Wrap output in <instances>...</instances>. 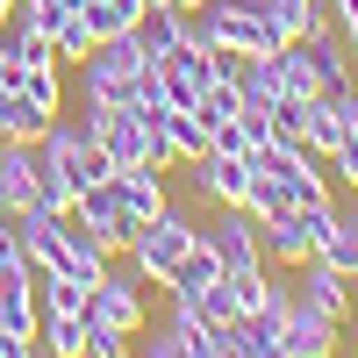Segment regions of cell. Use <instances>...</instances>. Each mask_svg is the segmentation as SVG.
Instances as JSON below:
<instances>
[{
	"label": "cell",
	"mask_w": 358,
	"mask_h": 358,
	"mask_svg": "<svg viewBox=\"0 0 358 358\" xmlns=\"http://www.w3.org/2000/svg\"><path fill=\"white\" fill-rule=\"evenodd\" d=\"M36 308H43V315H86V280H72V273H36Z\"/></svg>",
	"instance_id": "d6986e66"
},
{
	"label": "cell",
	"mask_w": 358,
	"mask_h": 358,
	"mask_svg": "<svg viewBox=\"0 0 358 358\" xmlns=\"http://www.w3.org/2000/svg\"><path fill=\"white\" fill-rule=\"evenodd\" d=\"M194 236H201V222H187L179 208H165V215H151V222H136V229H129V244H122L136 287H165V280H172V265L194 251Z\"/></svg>",
	"instance_id": "7a4b0ae2"
},
{
	"label": "cell",
	"mask_w": 358,
	"mask_h": 358,
	"mask_svg": "<svg viewBox=\"0 0 358 358\" xmlns=\"http://www.w3.org/2000/svg\"><path fill=\"white\" fill-rule=\"evenodd\" d=\"M344 351H358V308L344 315Z\"/></svg>",
	"instance_id": "4316f807"
},
{
	"label": "cell",
	"mask_w": 358,
	"mask_h": 358,
	"mask_svg": "<svg viewBox=\"0 0 358 358\" xmlns=\"http://www.w3.org/2000/svg\"><path fill=\"white\" fill-rule=\"evenodd\" d=\"M86 322H108V330H143V294H136V273H101L86 287Z\"/></svg>",
	"instance_id": "ba28073f"
},
{
	"label": "cell",
	"mask_w": 358,
	"mask_h": 358,
	"mask_svg": "<svg viewBox=\"0 0 358 358\" xmlns=\"http://www.w3.org/2000/svg\"><path fill=\"white\" fill-rule=\"evenodd\" d=\"M158 143H165V165H187L208 151V122L194 108H165V122H158Z\"/></svg>",
	"instance_id": "2e32d148"
},
{
	"label": "cell",
	"mask_w": 358,
	"mask_h": 358,
	"mask_svg": "<svg viewBox=\"0 0 358 358\" xmlns=\"http://www.w3.org/2000/svg\"><path fill=\"white\" fill-rule=\"evenodd\" d=\"M94 122V136H101V151H108V165L122 172V165H158V172H172L165 165V143H158V122L143 108H101V115H86Z\"/></svg>",
	"instance_id": "3957f363"
},
{
	"label": "cell",
	"mask_w": 358,
	"mask_h": 358,
	"mask_svg": "<svg viewBox=\"0 0 358 358\" xmlns=\"http://www.w3.org/2000/svg\"><path fill=\"white\" fill-rule=\"evenodd\" d=\"M0 208L8 215L36 208V143L29 136H0Z\"/></svg>",
	"instance_id": "30bf717a"
},
{
	"label": "cell",
	"mask_w": 358,
	"mask_h": 358,
	"mask_svg": "<svg viewBox=\"0 0 358 358\" xmlns=\"http://www.w3.org/2000/svg\"><path fill=\"white\" fill-rule=\"evenodd\" d=\"M136 43L151 50V65L172 50V43H187V8H143V22H136Z\"/></svg>",
	"instance_id": "e0dca14e"
},
{
	"label": "cell",
	"mask_w": 358,
	"mask_h": 358,
	"mask_svg": "<svg viewBox=\"0 0 358 358\" xmlns=\"http://www.w3.org/2000/svg\"><path fill=\"white\" fill-rule=\"evenodd\" d=\"M301 43H308V57H315L322 94H337V86L358 79V57H351V43H344V29H315V36H301Z\"/></svg>",
	"instance_id": "5bb4252c"
},
{
	"label": "cell",
	"mask_w": 358,
	"mask_h": 358,
	"mask_svg": "<svg viewBox=\"0 0 358 358\" xmlns=\"http://www.w3.org/2000/svg\"><path fill=\"white\" fill-rule=\"evenodd\" d=\"M15 8H22V0H15Z\"/></svg>",
	"instance_id": "4dcf8cb0"
},
{
	"label": "cell",
	"mask_w": 358,
	"mask_h": 358,
	"mask_svg": "<svg viewBox=\"0 0 358 358\" xmlns=\"http://www.w3.org/2000/svg\"><path fill=\"white\" fill-rule=\"evenodd\" d=\"M201 244L222 258V273H236V265H258V215L251 208H215V222H201Z\"/></svg>",
	"instance_id": "52a82bcc"
},
{
	"label": "cell",
	"mask_w": 358,
	"mask_h": 358,
	"mask_svg": "<svg viewBox=\"0 0 358 358\" xmlns=\"http://www.w3.org/2000/svg\"><path fill=\"white\" fill-rule=\"evenodd\" d=\"M187 29L208 43V50H229V57H251V50H280V22L258 8V0H201L187 15Z\"/></svg>",
	"instance_id": "6da1fadb"
},
{
	"label": "cell",
	"mask_w": 358,
	"mask_h": 358,
	"mask_svg": "<svg viewBox=\"0 0 358 358\" xmlns=\"http://www.w3.org/2000/svg\"><path fill=\"white\" fill-rule=\"evenodd\" d=\"M236 108H244V94H236V79H229V72H222L215 86H208V94H201V101H194V115H201V122H208V129H215V122H229V115H236Z\"/></svg>",
	"instance_id": "cb8c5ba5"
},
{
	"label": "cell",
	"mask_w": 358,
	"mask_h": 358,
	"mask_svg": "<svg viewBox=\"0 0 358 358\" xmlns=\"http://www.w3.org/2000/svg\"><path fill=\"white\" fill-rule=\"evenodd\" d=\"M322 8H330L337 29H358V0H322Z\"/></svg>",
	"instance_id": "484cf974"
},
{
	"label": "cell",
	"mask_w": 358,
	"mask_h": 358,
	"mask_svg": "<svg viewBox=\"0 0 358 358\" xmlns=\"http://www.w3.org/2000/svg\"><path fill=\"white\" fill-rule=\"evenodd\" d=\"M79 15L101 29V36H122V29L143 22V0H79Z\"/></svg>",
	"instance_id": "7402d4cb"
},
{
	"label": "cell",
	"mask_w": 358,
	"mask_h": 358,
	"mask_svg": "<svg viewBox=\"0 0 358 358\" xmlns=\"http://www.w3.org/2000/svg\"><path fill=\"white\" fill-rule=\"evenodd\" d=\"M108 187H115V201H122L129 222H151V215H165V208H172L158 165H122V172H108Z\"/></svg>",
	"instance_id": "9c48e42d"
},
{
	"label": "cell",
	"mask_w": 358,
	"mask_h": 358,
	"mask_svg": "<svg viewBox=\"0 0 358 358\" xmlns=\"http://www.w3.org/2000/svg\"><path fill=\"white\" fill-rule=\"evenodd\" d=\"M187 172H194L201 201H215V208H244V194H251V158L215 151V143H208L201 158H187Z\"/></svg>",
	"instance_id": "8992f818"
},
{
	"label": "cell",
	"mask_w": 358,
	"mask_h": 358,
	"mask_svg": "<svg viewBox=\"0 0 358 358\" xmlns=\"http://www.w3.org/2000/svg\"><path fill=\"white\" fill-rule=\"evenodd\" d=\"M0 86H15V94H22L29 108H43V115H57V108H65V79H57V65H15V57H8Z\"/></svg>",
	"instance_id": "9a60e30c"
},
{
	"label": "cell",
	"mask_w": 358,
	"mask_h": 358,
	"mask_svg": "<svg viewBox=\"0 0 358 358\" xmlns=\"http://www.w3.org/2000/svg\"><path fill=\"white\" fill-rule=\"evenodd\" d=\"M43 351L50 358H86V315H43Z\"/></svg>",
	"instance_id": "603a6c76"
},
{
	"label": "cell",
	"mask_w": 358,
	"mask_h": 358,
	"mask_svg": "<svg viewBox=\"0 0 358 358\" xmlns=\"http://www.w3.org/2000/svg\"><path fill=\"white\" fill-rule=\"evenodd\" d=\"M8 15H15V0H0V22H8Z\"/></svg>",
	"instance_id": "f1b7e54d"
},
{
	"label": "cell",
	"mask_w": 358,
	"mask_h": 358,
	"mask_svg": "<svg viewBox=\"0 0 358 358\" xmlns=\"http://www.w3.org/2000/svg\"><path fill=\"white\" fill-rule=\"evenodd\" d=\"M143 8H187V15H194V8H201V0H143Z\"/></svg>",
	"instance_id": "83f0119b"
},
{
	"label": "cell",
	"mask_w": 358,
	"mask_h": 358,
	"mask_svg": "<svg viewBox=\"0 0 358 358\" xmlns=\"http://www.w3.org/2000/svg\"><path fill=\"white\" fill-rule=\"evenodd\" d=\"M43 122H50L43 108H29L15 86H0V136H29V143H36V136H43Z\"/></svg>",
	"instance_id": "44dd1931"
},
{
	"label": "cell",
	"mask_w": 358,
	"mask_h": 358,
	"mask_svg": "<svg viewBox=\"0 0 358 358\" xmlns=\"http://www.w3.org/2000/svg\"><path fill=\"white\" fill-rule=\"evenodd\" d=\"M151 358H215V344H208V330L187 315V308H172L158 330H151V344H143Z\"/></svg>",
	"instance_id": "4fadbf2b"
},
{
	"label": "cell",
	"mask_w": 358,
	"mask_h": 358,
	"mask_svg": "<svg viewBox=\"0 0 358 358\" xmlns=\"http://www.w3.org/2000/svg\"><path fill=\"white\" fill-rule=\"evenodd\" d=\"M258 251L265 265H301L315 244H308V222H301V208H287V215H265L258 222Z\"/></svg>",
	"instance_id": "8fae6325"
},
{
	"label": "cell",
	"mask_w": 358,
	"mask_h": 358,
	"mask_svg": "<svg viewBox=\"0 0 358 358\" xmlns=\"http://www.w3.org/2000/svg\"><path fill=\"white\" fill-rule=\"evenodd\" d=\"M344 351V322L322 315L315 301H301V294L287 287V315H280V358H330Z\"/></svg>",
	"instance_id": "5b68a950"
},
{
	"label": "cell",
	"mask_w": 358,
	"mask_h": 358,
	"mask_svg": "<svg viewBox=\"0 0 358 358\" xmlns=\"http://www.w3.org/2000/svg\"><path fill=\"white\" fill-rule=\"evenodd\" d=\"M258 8L280 22V36H315V29H337L322 0H258Z\"/></svg>",
	"instance_id": "ac0fdd59"
},
{
	"label": "cell",
	"mask_w": 358,
	"mask_h": 358,
	"mask_svg": "<svg viewBox=\"0 0 358 358\" xmlns=\"http://www.w3.org/2000/svg\"><path fill=\"white\" fill-rule=\"evenodd\" d=\"M0 72H8V43H0Z\"/></svg>",
	"instance_id": "f546056e"
},
{
	"label": "cell",
	"mask_w": 358,
	"mask_h": 358,
	"mask_svg": "<svg viewBox=\"0 0 358 358\" xmlns=\"http://www.w3.org/2000/svg\"><path fill=\"white\" fill-rule=\"evenodd\" d=\"M322 165H330V179H337L344 194L358 187V143H330V158H322Z\"/></svg>",
	"instance_id": "d4e9b609"
},
{
	"label": "cell",
	"mask_w": 358,
	"mask_h": 358,
	"mask_svg": "<svg viewBox=\"0 0 358 358\" xmlns=\"http://www.w3.org/2000/svg\"><path fill=\"white\" fill-rule=\"evenodd\" d=\"M229 79H236V94H244V108H273V101L287 94V79H280V57H273V50L236 57V65H229Z\"/></svg>",
	"instance_id": "7c38bea8"
},
{
	"label": "cell",
	"mask_w": 358,
	"mask_h": 358,
	"mask_svg": "<svg viewBox=\"0 0 358 358\" xmlns=\"http://www.w3.org/2000/svg\"><path fill=\"white\" fill-rule=\"evenodd\" d=\"M94 43H101V29L86 22V15H65L50 29V50H57V65H86V57H94Z\"/></svg>",
	"instance_id": "ffe728a7"
},
{
	"label": "cell",
	"mask_w": 358,
	"mask_h": 358,
	"mask_svg": "<svg viewBox=\"0 0 358 358\" xmlns=\"http://www.w3.org/2000/svg\"><path fill=\"white\" fill-rule=\"evenodd\" d=\"M65 215H72V229H79L101 258H115V251L129 244V229H136V222L122 215V201H115V187H108V179H101V187H79Z\"/></svg>",
	"instance_id": "277c9868"
}]
</instances>
